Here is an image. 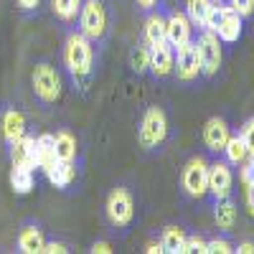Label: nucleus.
Masks as SVG:
<instances>
[{"label":"nucleus","mask_w":254,"mask_h":254,"mask_svg":"<svg viewBox=\"0 0 254 254\" xmlns=\"http://www.w3.org/2000/svg\"><path fill=\"white\" fill-rule=\"evenodd\" d=\"M64 66H66L74 84H79L81 89L89 84L94 71V49L84 33H69L66 44H64Z\"/></svg>","instance_id":"1"},{"label":"nucleus","mask_w":254,"mask_h":254,"mask_svg":"<svg viewBox=\"0 0 254 254\" xmlns=\"http://www.w3.org/2000/svg\"><path fill=\"white\" fill-rule=\"evenodd\" d=\"M110 28V13L102 0H84L79 10V33H84L92 44L102 41Z\"/></svg>","instance_id":"2"},{"label":"nucleus","mask_w":254,"mask_h":254,"mask_svg":"<svg viewBox=\"0 0 254 254\" xmlns=\"http://www.w3.org/2000/svg\"><path fill=\"white\" fill-rule=\"evenodd\" d=\"M31 84H33V94L44 104H54V102L61 99V92H64L61 76L51 64H46V61L36 64L33 71H31Z\"/></svg>","instance_id":"3"},{"label":"nucleus","mask_w":254,"mask_h":254,"mask_svg":"<svg viewBox=\"0 0 254 254\" xmlns=\"http://www.w3.org/2000/svg\"><path fill=\"white\" fill-rule=\"evenodd\" d=\"M140 145L145 150H155L160 147L168 137V117L160 107H147V112L142 115V122H140Z\"/></svg>","instance_id":"4"},{"label":"nucleus","mask_w":254,"mask_h":254,"mask_svg":"<svg viewBox=\"0 0 254 254\" xmlns=\"http://www.w3.org/2000/svg\"><path fill=\"white\" fill-rule=\"evenodd\" d=\"M104 214H107V221L117 229L130 226L135 219V201L130 196L127 188H115L107 196V203H104Z\"/></svg>","instance_id":"5"},{"label":"nucleus","mask_w":254,"mask_h":254,"mask_svg":"<svg viewBox=\"0 0 254 254\" xmlns=\"http://www.w3.org/2000/svg\"><path fill=\"white\" fill-rule=\"evenodd\" d=\"M181 186L190 198H201L208 193V163L203 158H190L183 165Z\"/></svg>","instance_id":"6"},{"label":"nucleus","mask_w":254,"mask_h":254,"mask_svg":"<svg viewBox=\"0 0 254 254\" xmlns=\"http://www.w3.org/2000/svg\"><path fill=\"white\" fill-rule=\"evenodd\" d=\"M196 49H198V59H201V74L214 76L219 71V66H221V59H224L219 36L214 31H206L203 28V33L196 41Z\"/></svg>","instance_id":"7"},{"label":"nucleus","mask_w":254,"mask_h":254,"mask_svg":"<svg viewBox=\"0 0 254 254\" xmlns=\"http://www.w3.org/2000/svg\"><path fill=\"white\" fill-rule=\"evenodd\" d=\"M173 71L178 74L181 81H193L201 74V59H198V49H196V41H188L181 49H176V64H173Z\"/></svg>","instance_id":"8"},{"label":"nucleus","mask_w":254,"mask_h":254,"mask_svg":"<svg viewBox=\"0 0 254 254\" xmlns=\"http://www.w3.org/2000/svg\"><path fill=\"white\" fill-rule=\"evenodd\" d=\"M165 41L173 49H181L183 44L193 41V23L183 13H171L165 18Z\"/></svg>","instance_id":"9"},{"label":"nucleus","mask_w":254,"mask_h":254,"mask_svg":"<svg viewBox=\"0 0 254 254\" xmlns=\"http://www.w3.org/2000/svg\"><path fill=\"white\" fill-rule=\"evenodd\" d=\"M231 186H234V176H231L229 163L208 165V193L214 196V201L229 198L231 196Z\"/></svg>","instance_id":"10"},{"label":"nucleus","mask_w":254,"mask_h":254,"mask_svg":"<svg viewBox=\"0 0 254 254\" xmlns=\"http://www.w3.org/2000/svg\"><path fill=\"white\" fill-rule=\"evenodd\" d=\"M173 64H176V49L168 44V41L150 46V71H153V76H158V79L171 76Z\"/></svg>","instance_id":"11"},{"label":"nucleus","mask_w":254,"mask_h":254,"mask_svg":"<svg viewBox=\"0 0 254 254\" xmlns=\"http://www.w3.org/2000/svg\"><path fill=\"white\" fill-rule=\"evenodd\" d=\"M229 137H231V130H229V125H226L221 117H211V120L203 125V142H206L208 150L224 153Z\"/></svg>","instance_id":"12"},{"label":"nucleus","mask_w":254,"mask_h":254,"mask_svg":"<svg viewBox=\"0 0 254 254\" xmlns=\"http://www.w3.org/2000/svg\"><path fill=\"white\" fill-rule=\"evenodd\" d=\"M0 130H3V140L10 145L15 142L18 137H23L28 130H26V117L23 112H18L13 107L3 110V117H0Z\"/></svg>","instance_id":"13"},{"label":"nucleus","mask_w":254,"mask_h":254,"mask_svg":"<svg viewBox=\"0 0 254 254\" xmlns=\"http://www.w3.org/2000/svg\"><path fill=\"white\" fill-rule=\"evenodd\" d=\"M214 33L219 36L221 44H234V41H239V36H242V15L226 5V10H224Z\"/></svg>","instance_id":"14"},{"label":"nucleus","mask_w":254,"mask_h":254,"mask_svg":"<svg viewBox=\"0 0 254 254\" xmlns=\"http://www.w3.org/2000/svg\"><path fill=\"white\" fill-rule=\"evenodd\" d=\"M10 163L13 165L36 168V137H31L26 132L23 137H18L15 142H10Z\"/></svg>","instance_id":"15"},{"label":"nucleus","mask_w":254,"mask_h":254,"mask_svg":"<svg viewBox=\"0 0 254 254\" xmlns=\"http://www.w3.org/2000/svg\"><path fill=\"white\" fill-rule=\"evenodd\" d=\"M44 231H41L36 224H26L18 234V252L20 254H41L44 252Z\"/></svg>","instance_id":"16"},{"label":"nucleus","mask_w":254,"mask_h":254,"mask_svg":"<svg viewBox=\"0 0 254 254\" xmlns=\"http://www.w3.org/2000/svg\"><path fill=\"white\" fill-rule=\"evenodd\" d=\"M44 173L49 176V181L56 188H69L76 178V165H74V160H54Z\"/></svg>","instance_id":"17"},{"label":"nucleus","mask_w":254,"mask_h":254,"mask_svg":"<svg viewBox=\"0 0 254 254\" xmlns=\"http://www.w3.org/2000/svg\"><path fill=\"white\" fill-rule=\"evenodd\" d=\"M186 231L181 226H165L163 229V237H160V247L165 254H183L186 249Z\"/></svg>","instance_id":"18"},{"label":"nucleus","mask_w":254,"mask_h":254,"mask_svg":"<svg viewBox=\"0 0 254 254\" xmlns=\"http://www.w3.org/2000/svg\"><path fill=\"white\" fill-rule=\"evenodd\" d=\"M10 188H13V193H18V196L31 193V188H33V168L13 165L10 168Z\"/></svg>","instance_id":"19"},{"label":"nucleus","mask_w":254,"mask_h":254,"mask_svg":"<svg viewBox=\"0 0 254 254\" xmlns=\"http://www.w3.org/2000/svg\"><path fill=\"white\" fill-rule=\"evenodd\" d=\"M56 160V150H54V135L44 132L36 137V168L46 171V168Z\"/></svg>","instance_id":"20"},{"label":"nucleus","mask_w":254,"mask_h":254,"mask_svg":"<svg viewBox=\"0 0 254 254\" xmlns=\"http://www.w3.org/2000/svg\"><path fill=\"white\" fill-rule=\"evenodd\" d=\"M214 221L224 231L234 229V224H237V206H234V201L231 198H219L216 206H214Z\"/></svg>","instance_id":"21"},{"label":"nucleus","mask_w":254,"mask_h":254,"mask_svg":"<svg viewBox=\"0 0 254 254\" xmlns=\"http://www.w3.org/2000/svg\"><path fill=\"white\" fill-rule=\"evenodd\" d=\"M56 160H76V137L69 130H59L54 135Z\"/></svg>","instance_id":"22"},{"label":"nucleus","mask_w":254,"mask_h":254,"mask_svg":"<svg viewBox=\"0 0 254 254\" xmlns=\"http://www.w3.org/2000/svg\"><path fill=\"white\" fill-rule=\"evenodd\" d=\"M145 44L147 46H155V44H163L165 41V18L160 13H153V15H147L145 20Z\"/></svg>","instance_id":"23"},{"label":"nucleus","mask_w":254,"mask_h":254,"mask_svg":"<svg viewBox=\"0 0 254 254\" xmlns=\"http://www.w3.org/2000/svg\"><path fill=\"white\" fill-rule=\"evenodd\" d=\"M81 3L84 0H51V10L59 20L64 23H71V20L79 18V10H81Z\"/></svg>","instance_id":"24"},{"label":"nucleus","mask_w":254,"mask_h":254,"mask_svg":"<svg viewBox=\"0 0 254 254\" xmlns=\"http://www.w3.org/2000/svg\"><path fill=\"white\" fill-rule=\"evenodd\" d=\"M224 153H226V163L229 165H242L247 160V155H249L242 135H231L229 142H226V147H224Z\"/></svg>","instance_id":"25"},{"label":"nucleus","mask_w":254,"mask_h":254,"mask_svg":"<svg viewBox=\"0 0 254 254\" xmlns=\"http://www.w3.org/2000/svg\"><path fill=\"white\" fill-rule=\"evenodd\" d=\"M130 66L135 74H145V71H150V46L147 44H140L132 49L130 54Z\"/></svg>","instance_id":"26"},{"label":"nucleus","mask_w":254,"mask_h":254,"mask_svg":"<svg viewBox=\"0 0 254 254\" xmlns=\"http://www.w3.org/2000/svg\"><path fill=\"white\" fill-rule=\"evenodd\" d=\"M224 10H226V3H221V0H211L208 8H206V15H203V28L206 31H216Z\"/></svg>","instance_id":"27"},{"label":"nucleus","mask_w":254,"mask_h":254,"mask_svg":"<svg viewBox=\"0 0 254 254\" xmlns=\"http://www.w3.org/2000/svg\"><path fill=\"white\" fill-rule=\"evenodd\" d=\"M211 0H186V15L193 26H201L203 28V15H206V8H208Z\"/></svg>","instance_id":"28"},{"label":"nucleus","mask_w":254,"mask_h":254,"mask_svg":"<svg viewBox=\"0 0 254 254\" xmlns=\"http://www.w3.org/2000/svg\"><path fill=\"white\" fill-rule=\"evenodd\" d=\"M231 252H234V247L226 239H211L206 244V254H231Z\"/></svg>","instance_id":"29"},{"label":"nucleus","mask_w":254,"mask_h":254,"mask_svg":"<svg viewBox=\"0 0 254 254\" xmlns=\"http://www.w3.org/2000/svg\"><path fill=\"white\" fill-rule=\"evenodd\" d=\"M242 140H244V145H247V150H249V155H254V117L252 120H247V125L242 127Z\"/></svg>","instance_id":"30"},{"label":"nucleus","mask_w":254,"mask_h":254,"mask_svg":"<svg viewBox=\"0 0 254 254\" xmlns=\"http://www.w3.org/2000/svg\"><path fill=\"white\" fill-rule=\"evenodd\" d=\"M229 8L237 10L242 18H247L254 13V0H229Z\"/></svg>","instance_id":"31"},{"label":"nucleus","mask_w":254,"mask_h":254,"mask_svg":"<svg viewBox=\"0 0 254 254\" xmlns=\"http://www.w3.org/2000/svg\"><path fill=\"white\" fill-rule=\"evenodd\" d=\"M239 168H242V183L244 186H252L254 183V155H247V160Z\"/></svg>","instance_id":"32"},{"label":"nucleus","mask_w":254,"mask_h":254,"mask_svg":"<svg viewBox=\"0 0 254 254\" xmlns=\"http://www.w3.org/2000/svg\"><path fill=\"white\" fill-rule=\"evenodd\" d=\"M206 239H201V237H186V249H183V254H188V252H198V254H206Z\"/></svg>","instance_id":"33"},{"label":"nucleus","mask_w":254,"mask_h":254,"mask_svg":"<svg viewBox=\"0 0 254 254\" xmlns=\"http://www.w3.org/2000/svg\"><path fill=\"white\" fill-rule=\"evenodd\" d=\"M66 252H69L66 244H61V242H46V244H44V252H41V254H66Z\"/></svg>","instance_id":"34"},{"label":"nucleus","mask_w":254,"mask_h":254,"mask_svg":"<svg viewBox=\"0 0 254 254\" xmlns=\"http://www.w3.org/2000/svg\"><path fill=\"white\" fill-rule=\"evenodd\" d=\"M89 252H92V254H110L112 247H110V242H94Z\"/></svg>","instance_id":"35"},{"label":"nucleus","mask_w":254,"mask_h":254,"mask_svg":"<svg viewBox=\"0 0 254 254\" xmlns=\"http://www.w3.org/2000/svg\"><path fill=\"white\" fill-rule=\"evenodd\" d=\"M15 3H18V8H20V10H36L41 0H15Z\"/></svg>","instance_id":"36"},{"label":"nucleus","mask_w":254,"mask_h":254,"mask_svg":"<svg viewBox=\"0 0 254 254\" xmlns=\"http://www.w3.org/2000/svg\"><path fill=\"white\" fill-rule=\"evenodd\" d=\"M234 252H239V254H254V244L252 242H242Z\"/></svg>","instance_id":"37"},{"label":"nucleus","mask_w":254,"mask_h":254,"mask_svg":"<svg viewBox=\"0 0 254 254\" xmlns=\"http://www.w3.org/2000/svg\"><path fill=\"white\" fill-rule=\"evenodd\" d=\"M247 206H249V211L254 214V183L247 186Z\"/></svg>","instance_id":"38"},{"label":"nucleus","mask_w":254,"mask_h":254,"mask_svg":"<svg viewBox=\"0 0 254 254\" xmlns=\"http://www.w3.org/2000/svg\"><path fill=\"white\" fill-rule=\"evenodd\" d=\"M145 252H147V254H160V252H163V247H160V242H158V244H155V242H150V244L145 247Z\"/></svg>","instance_id":"39"},{"label":"nucleus","mask_w":254,"mask_h":254,"mask_svg":"<svg viewBox=\"0 0 254 254\" xmlns=\"http://www.w3.org/2000/svg\"><path fill=\"white\" fill-rule=\"evenodd\" d=\"M137 5H140L142 10H150V8L158 5V0H137Z\"/></svg>","instance_id":"40"}]
</instances>
